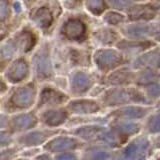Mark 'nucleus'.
Instances as JSON below:
<instances>
[{"label":"nucleus","instance_id":"1","mask_svg":"<svg viewBox=\"0 0 160 160\" xmlns=\"http://www.w3.org/2000/svg\"><path fill=\"white\" fill-rule=\"evenodd\" d=\"M120 59H121L120 55L112 50H104V51L98 52L96 55V61L101 67L111 66V65L118 63Z\"/></svg>","mask_w":160,"mask_h":160},{"label":"nucleus","instance_id":"2","mask_svg":"<svg viewBox=\"0 0 160 160\" xmlns=\"http://www.w3.org/2000/svg\"><path fill=\"white\" fill-rule=\"evenodd\" d=\"M84 25L78 20H71L66 23L64 27L65 34L71 38H78L84 33Z\"/></svg>","mask_w":160,"mask_h":160},{"label":"nucleus","instance_id":"3","mask_svg":"<svg viewBox=\"0 0 160 160\" xmlns=\"http://www.w3.org/2000/svg\"><path fill=\"white\" fill-rule=\"evenodd\" d=\"M150 32V26L146 24H134L130 25L124 29V33L132 38H141L144 37Z\"/></svg>","mask_w":160,"mask_h":160},{"label":"nucleus","instance_id":"4","mask_svg":"<svg viewBox=\"0 0 160 160\" xmlns=\"http://www.w3.org/2000/svg\"><path fill=\"white\" fill-rule=\"evenodd\" d=\"M28 68L27 65L23 61H17L15 62L9 69V76L13 80H19L25 76L27 73Z\"/></svg>","mask_w":160,"mask_h":160},{"label":"nucleus","instance_id":"5","mask_svg":"<svg viewBox=\"0 0 160 160\" xmlns=\"http://www.w3.org/2000/svg\"><path fill=\"white\" fill-rule=\"evenodd\" d=\"M34 20L39 26L47 27L50 24V22H51L52 17H51V14H50V12L47 9L42 8V9H40L36 14H35Z\"/></svg>","mask_w":160,"mask_h":160},{"label":"nucleus","instance_id":"6","mask_svg":"<svg viewBox=\"0 0 160 160\" xmlns=\"http://www.w3.org/2000/svg\"><path fill=\"white\" fill-rule=\"evenodd\" d=\"M35 68H36V71L41 75H47L51 69L49 60L43 55L38 56L35 59Z\"/></svg>","mask_w":160,"mask_h":160},{"label":"nucleus","instance_id":"7","mask_svg":"<svg viewBox=\"0 0 160 160\" xmlns=\"http://www.w3.org/2000/svg\"><path fill=\"white\" fill-rule=\"evenodd\" d=\"M31 97H32V89L29 87H25L20 90V91L16 94L15 100H16L17 103L26 104L31 100Z\"/></svg>","mask_w":160,"mask_h":160},{"label":"nucleus","instance_id":"8","mask_svg":"<svg viewBox=\"0 0 160 160\" xmlns=\"http://www.w3.org/2000/svg\"><path fill=\"white\" fill-rule=\"evenodd\" d=\"M87 8L93 13H99L104 9L105 5L103 0H86Z\"/></svg>","mask_w":160,"mask_h":160},{"label":"nucleus","instance_id":"9","mask_svg":"<svg viewBox=\"0 0 160 160\" xmlns=\"http://www.w3.org/2000/svg\"><path fill=\"white\" fill-rule=\"evenodd\" d=\"M74 86L78 89H84L85 87H87V85L89 83V79L87 75H85L84 73H77L74 77Z\"/></svg>","mask_w":160,"mask_h":160},{"label":"nucleus","instance_id":"10","mask_svg":"<svg viewBox=\"0 0 160 160\" xmlns=\"http://www.w3.org/2000/svg\"><path fill=\"white\" fill-rule=\"evenodd\" d=\"M131 17L136 19V18H147L151 16V11H149L147 8H133L131 10Z\"/></svg>","mask_w":160,"mask_h":160},{"label":"nucleus","instance_id":"11","mask_svg":"<svg viewBox=\"0 0 160 160\" xmlns=\"http://www.w3.org/2000/svg\"><path fill=\"white\" fill-rule=\"evenodd\" d=\"M16 47L12 42H8L1 47V55L4 58H9L14 54Z\"/></svg>","mask_w":160,"mask_h":160},{"label":"nucleus","instance_id":"12","mask_svg":"<svg viewBox=\"0 0 160 160\" xmlns=\"http://www.w3.org/2000/svg\"><path fill=\"white\" fill-rule=\"evenodd\" d=\"M104 19L106 20L108 23H111V24H116L120 21L123 20V16L120 15L118 13H115V12H109L105 15Z\"/></svg>","mask_w":160,"mask_h":160},{"label":"nucleus","instance_id":"13","mask_svg":"<svg viewBox=\"0 0 160 160\" xmlns=\"http://www.w3.org/2000/svg\"><path fill=\"white\" fill-rule=\"evenodd\" d=\"M9 10L6 0H0V20H4L5 18H7Z\"/></svg>","mask_w":160,"mask_h":160},{"label":"nucleus","instance_id":"14","mask_svg":"<svg viewBox=\"0 0 160 160\" xmlns=\"http://www.w3.org/2000/svg\"><path fill=\"white\" fill-rule=\"evenodd\" d=\"M110 2H111L113 6L117 8H124L128 6V2L126 0H110Z\"/></svg>","mask_w":160,"mask_h":160},{"label":"nucleus","instance_id":"15","mask_svg":"<svg viewBox=\"0 0 160 160\" xmlns=\"http://www.w3.org/2000/svg\"><path fill=\"white\" fill-rule=\"evenodd\" d=\"M14 8H15V10H17V11H20V5H19V3H15L14 4Z\"/></svg>","mask_w":160,"mask_h":160}]
</instances>
